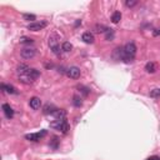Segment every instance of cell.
Returning a JSON list of instances; mask_svg holds the SVG:
<instances>
[{
	"label": "cell",
	"instance_id": "cell-1",
	"mask_svg": "<svg viewBox=\"0 0 160 160\" xmlns=\"http://www.w3.org/2000/svg\"><path fill=\"white\" fill-rule=\"evenodd\" d=\"M136 54V45L134 43H128L123 48V60L125 63H133Z\"/></svg>",
	"mask_w": 160,
	"mask_h": 160
},
{
	"label": "cell",
	"instance_id": "cell-2",
	"mask_svg": "<svg viewBox=\"0 0 160 160\" xmlns=\"http://www.w3.org/2000/svg\"><path fill=\"white\" fill-rule=\"evenodd\" d=\"M50 128L55 129V130H59L63 134H66L68 130H69V124H68V121L65 119H57L55 121L50 123Z\"/></svg>",
	"mask_w": 160,
	"mask_h": 160
},
{
	"label": "cell",
	"instance_id": "cell-3",
	"mask_svg": "<svg viewBox=\"0 0 160 160\" xmlns=\"http://www.w3.org/2000/svg\"><path fill=\"white\" fill-rule=\"evenodd\" d=\"M39 75H40L39 70H36V69H30L25 75L19 76V80H20L21 83H24V84H31L34 80H36V79L39 78Z\"/></svg>",
	"mask_w": 160,
	"mask_h": 160
},
{
	"label": "cell",
	"instance_id": "cell-4",
	"mask_svg": "<svg viewBox=\"0 0 160 160\" xmlns=\"http://www.w3.org/2000/svg\"><path fill=\"white\" fill-rule=\"evenodd\" d=\"M46 26H48L46 21H33V23H30L28 25V30H30V31H39V30H43Z\"/></svg>",
	"mask_w": 160,
	"mask_h": 160
},
{
	"label": "cell",
	"instance_id": "cell-5",
	"mask_svg": "<svg viewBox=\"0 0 160 160\" xmlns=\"http://www.w3.org/2000/svg\"><path fill=\"white\" fill-rule=\"evenodd\" d=\"M20 55H21L23 59H28L29 60V59H33L36 55V50L35 49H31V48H25V49L21 50Z\"/></svg>",
	"mask_w": 160,
	"mask_h": 160
},
{
	"label": "cell",
	"instance_id": "cell-6",
	"mask_svg": "<svg viewBox=\"0 0 160 160\" xmlns=\"http://www.w3.org/2000/svg\"><path fill=\"white\" fill-rule=\"evenodd\" d=\"M80 75H81V71L76 66H71V68L66 69V76H69L70 79H79Z\"/></svg>",
	"mask_w": 160,
	"mask_h": 160
},
{
	"label": "cell",
	"instance_id": "cell-7",
	"mask_svg": "<svg viewBox=\"0 0 160 160\" xmlns=\"http://www.w3.org/2000/svg\"><path fill=\"white\" fill-rule=\"evenodd\" d=\"M46 135V130H43L41 133H33V134H26L25 135V139L26 140H30V141H38L40 140L43 136Z\"/></svg>",
	"mask_w": 160,
	"mask_h": 160
},
{
	"label": "cell",
	"instance_id": "cell-8",
	"mask_svg": "<svg viewBox=\"0 0 160 160\" xmlns=\"http://www.w3.org/2000/svg\"><path fill=\"white\" fill-rule=\"evenodd\" d=\"M49 46H50V49H54V48H57V46H59V36H58V34H51L50 36H49Z\"/></svg>",
	"mask_w": 160,
	"mask_h": 160
},
{
	"label": "cell",
	"instance_id": "cell-9",
	"mask_svg": "<svg viewBox=\"0 0 160 160\" xmlns=\"http://www.w3.org/2000/svg\"><path fill=\"white\" fill-rule=\"evenodd\" d=\"M29 105H30V108H31V109L38 110L40 106H41V100H40L39 98L34 96V98H31V99L29 100Z\"/></svg>",
	"mask_w": 160,
	"mask_h": 160
},
{
	"label": "cell",
	"instance_id": "cell-10",
	"mask_svg": "<svg viewBox=\"0 0 160 160\" xmlns=\"http://www.w3.org/2000/svg\"><path fill=\"white\" fill-rule=\"evenodd\" d=\"M81 39H83V41L86 43V44H93V43L95 41V38H94L93 33H90V31H85V33L81 35Z\"/></svg>",
	"mask_w": 160,
	"mask_h": 160
},
{
	"label": "cell",
	"instance_id": "cell-11",
	"mask_svg": "<svg viewBox=\"0 0 160 160\" xmlns=\"http://www.w3.org/2000/svg\"><path fill=\"white\" fill-rule=\"evenodd\" d=\"M3 112H4V114L8 119H11L14 117V110L9 104H3Z\"/></svg>",
	"mask_w": 160,
	"mask_h": 160
},
{
	"label": "cell",
	"instance_id": "cell-12",
	"mask_svg": "<svg viewBox=\"0 0 160 160\" xmlns=\"http://www.w3.org/2000/svg\"><path fill=\"white\" fill-rule=\"evenodd\" d=\"M30 69H31V68H29L26 64H19L18 68H16V73H18L19 76H23V75H25Z\"/></svg>",
	"mask_w": 160,
	"mask_h": 160
},
{
	"label": "cell",
	"instance_id": "cell-13",
	"mask_svg": "<svg viewBox=\"0 0 160 160\" xmlns=\"http://www.w3.org/2000/svg\"><path fill=\"white\" fill-rule=\"evenodd\" d=\"M2 90L8 93V94H18L16 88L13 85H9V84H2Z\"/></svg>",
	"mask_w": 160,
	"mask_h": 160
},
{
	"label": "cell",
	"instance_id": "cell-14",
	"mask_svg": "<svg viewBox=\"0 0 160 160\" xmlns=\"http://www.w3.org/2000/svg\"><path fill=\"white\" fill-rule=\"evenodd\" d=\"M94 30H95V33H98V34H105L106 31L109 30V28L105 26V25H103V24H96V25L94 26Z\"/></svg>",
	"mask_w": 160,
	"mask_h": 160
},
{
	"label": "cell",
	"instance_id": "cell-15",
	"mask_svg": "<svg viewBox=\"0 0 160 160\" xmlns=\"http://www.w3.org/2000/svg\"><path fill=\"white\" fill-rule=\"evenodd\" d=\"M145 70H146V73H149V74H154V73L156 71V64H155V63H153V62L146 63V65H145Z\"/></svg>",
	"mask_w": 160,
	"mask_h": 160
},
{
	"label": "cell",
	"instance_id": "cell-16",
	"mask_svg": "<svg viewBox=\"0 0 160 160\" xmlns=\"http://www.w3.org/2000/svg\"><path fill=\"white\" fill-rule=\"evenodd\" d=\"M53 117H55L57 119H65V117H66V112H65V110H63V109H57V110H55V113L53 114Z\"/></svg>",
	"mask_w": 160,
	"mask_h": 160
},
{
	"label": "cell",
	"instance_id": "cell-17",
	"mask_svg": "<svg viewBox=\"0 0 160 160\" xmlns=\"http://www.w3.org/2000/svg\"><path fill=\"white\" fill-rule=\"evenodd\" d=\"M120 20H121V13L120 11H114L113 15H112V21L114 24H118Z\"/></svg>",
	"mask_w": 160,
	"mask_h": 160
},
{
	"label": "cell",
	"instance_id": "cell-18",
	"mask_svg": "<svg viewBox=\"0 0 160 160\" xmlns=\"http://www.w3.org/2000/svg\"><path fill=\"white\" fill-rule=\"evenodd\" d=\"M62 50H63V51H65V53L71 51V50H73V45H71V43H69V41H64V43L62 44Z\"/></svg>",
	"mask_w": 160,
	"mask_h": 160
},
{
	"label": "cell",
	"instance_id": "cell-19",
	"mask_svg": "<svg viewBox=\"0 0 160 160\" xmlns=\"http://www.w3.org/2000/svg\"><path fill=\"white\" fill-rule=\"evenodd\" d=\"M55 110H57V108L55 106H53V105H46L45 108H44V114H54L55 113Z\"/></svg>",
	"mask_w": 160,
	"mask_h": 160
},
{
	"label": "cell",
	"instance_id": "cell-20",
	"mask_svg": "<svg viewBox=\"0 0 160 160\" xmlns=\"http://www.w3.org/2000/svg\"><path fill=\"white\" fill-rule=\"evenodd\" d=\"M73 104L76 106V108H80V106L83 105V101H81V98H79L78 95H75L73 98Z\"/></svg>",
	"mask_w": 160,
	"mask_h": 160
},
{
	"label": "cell",
	"instance_id": "cell-21",
	"mask_svg": "<svg viewBox=\"0 0 160 160\" xmlns=\"http://www.w3.org/2000/svg\"><path fill=\"white\" fill-rule=\"evenodd\" d=\"M105 39L106 40H113L114 39V30L113 29H109L108 31L105 33Z\"/></svg>",
	"mask_w": 160,
	"mask_h": 160
},
{
	"label": "cell",
	"instance_id": "cell-22",
	"mask_svg": "<svg viewBox=\"0 0 160 160\" xmlns=\"http://www.w3.org/2000/svg\"><path fill=\"white\" fill-rule=\"evenodd\" d=\"M19 41H20L21 44H31L34 40H33L31 38H28V36H21V38L19 39Z\"/></svg>",
	"mask_w": 160,
	"mask_h": 160
},
{
	"label": "cell",
	"instance_id": "cell-23",
	"mask_svg": "<svg viewBox=\"0 0 160 160\" xmlns=\"http://www.w3.org/2000/svg\"><path fill=\"white\" fill-rule=\"evenodd\" d=\"M78 89H79V91L83 93L85 96H88V95L90 94V89H88V88H85V86H83V85H79Z\"/></svg>",
	"mask_w": 160,
	"mask_h": 160
},
{
	"label": "cell",
	"instance_id": "cell-24",
	"mask_svg": "<svg viewBox=\"0 0 160 160\" xmlns=\"http://www.w3.org/2000/svg\"><path fill=\"white\" fill-rule=\"evenodd\" d=\"M150 96L151 98H159L160 96V89H154L153 91H150Z\"/></svg>",
	"mask_w": 160,
	"mask_h": 160
},
{
	"label": "cell",
	"instance_id": "cell-25",
	"mask_svg": "<svg viewBox=\"0 0 160 160\" xmlns=\"http://www.w3.org/2000/svg\"><path fill=\"white\" fill-rule=\"evenodd\" d=\"M23 18H24L25 20H35V19H36V16H35L34 14H24Z\"/></svg>",
	"mask_w": 160,
	"mask_h": 160
},
{
	"label": "cell",
	"instance_id": "cell-26",
	"mask_svg": "<svg viewBox=\"0 0 160 160\" xmlns=\"http://www.w3.org/2000/svg\"><path fill=\"white\" fill-rule=\"evenodd\" d=\"M125 5H126L128 8H133V7L136 5V2H135V0H126V2H125Z\"/></svg>",
	"mask_w": 160,
	"mask_h": 160
},
{
	"label": "cell",
	"instance_id": "cell-27",
	"mask_svg": "<svg viewBox=\"0 0 160 160\" xmlns=\"http://www.w3.org/2000/svg\"><path fill=\"white\" fill-rule=\"evenodd\" d=\"M153 35H154V36H159V35H160V29H156V30H154Z\"/></svg>",
	"mask_w": 160,
	"mask_h": 160
},
{
	"label": "cell",
	"instance_id": "cell-28",
	"mask_svg": "<svg viewBox=\"0 0 160 160\" xmlns=\"http://www.w3.org/2000/svg\"><path fill=\"white\" fill-rule=\"evenodd\" d=\"M148 160H160V159H159L158 156H151V158H149Z\"/></svg>",
	"mask_w": 160,
	"mask_h": 160
}]
</instances>
